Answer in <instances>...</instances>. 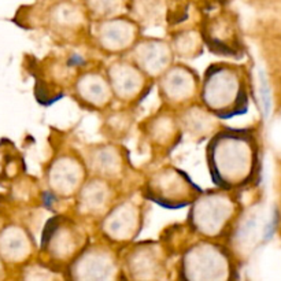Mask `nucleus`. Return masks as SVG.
Wrapping results in <instances>:
<instances>
[{
  "label": "nucleus",
  "mask_w": 281,
  "mask_h": 281,
  "mask_svg": "<svg viewBox=\"0 0 281 281\" xmlns=\"http://www.w3.org/2000/svg\"><path fill=\"white\" fill-rule=\"evenodd\" d=\"M259 84H260V99H262V106H264L265 115H269L270 107H272V97H270V88H269L268 80L265 73L259 72Z\"/></svg>",
  "instance_id": "obj_1"
}]
</instances>
